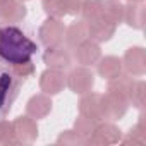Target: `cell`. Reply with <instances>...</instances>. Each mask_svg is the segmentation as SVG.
<instances>
[{
	"label": "cell",
	"instance_id": "7a4b0ae2",
	"mask_svg": "<svg viewBox=\"0 0 146 146\" xmlns=\"http://www.w3.org/2000/svg\"><path fill=\"white\" fill-rule=\"evenodd\" d=\"M21 88V79L14 70L0 65V119L5 117L14 105Z\"/></svg>",
	"mask_w": 146,
	"mask_h": 146
},
{
	"label": "cell",
	"instance_id": "6da1fadb",
	"mask_svg": "<svg viewBox=\"0 0 146 146\" xmlns=\"http://www.w3.org/2000/svg\"><path fill=\"white\" fill-rule=\"evenodd\" d=\"M38 53V45L19 26L0 28V58L9 64H28Z\"/></svg>",
	"mask_w": 146,
	"mask_h": 146
}]
</instances>
